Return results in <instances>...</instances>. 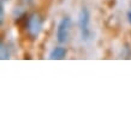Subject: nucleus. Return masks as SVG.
Wrapping results in <instances>:
<instances>
[{
	"mask_svg": "<svg viewBox=\"0 0 131 131\" xmlns=\"http://www.w3.org/2000/svg\"><path fill=\"white\" fill-rule=\"evenodd\" d=\"M70 28H71V19L69 17H64L63 19L60 20V23L58 24V28H57V40H58V42L64 43V42L68 41Z\"/></svg>",
	"mask_w": 131,
	"mask_h": 131,
	"instance_id": "nucleus-3",
	"label": "nucleus"
},
{
	"mask_svg": "<svg viewBox=\"0 0 131 131\" xmlns=\"http://www.w3.org/2000/svg\"><path fill=\"white\" fill-rule=\"evenodd\" d=\"M127 17H129V20H130V23H131V11L129 12V15H127Z\"/></svg>",
	"mask_w": 131,
	"mask_h": 131,
	"instance_id": "nucleus-7",
	"label": "nucleus"
},
{
	"mask_svg": "<svg viewBox=\"0 0 131 131\" xmlns=\"http://www.w3.org/2000/svg\"><path fill=\"white\" fill-rule=\"evenodd\" d=\"M43 25V19L39 13H32L27 19V31L31 39H36L40 35Z\"/></svg>",
	"mask_w": 131,
	"mask_h": 131,
	"instance_id": "nucleus-1",
	"label": "nucleus"
},
{
	"mask_svg": "<svg viewBox=\"0 0 131 131\" xmlns=\"http://www.w3.org/2000/svg\"><path fill=\"white\" fill-rule=\"evenodd\" d=\"M10 58V51H8V46L1 42V59L3 60H6Z\"/></svg>",
	"mask_w": 131,
	"mask_h": 131,
	"instance_id": "nucleus-5",
	"label": "nucleus"
},
{
	"mask_svg": "<svg viewBox=\"0 0 131 131\" xmlns=\"http://www.w3.org/2000/svg\"><path fill=\"white\" fill-rule=\"evenodd\" d=\"M89 23H90V13L87 7H82L78 15V27H80L81 34H82V39L88 40L89 35H90V30H89Z\"/></svg>",
	"mask_w": 131,
	"mask_h": 131,
	"instance_id": "nucleus-2",
	"label": "nucleus"
},
{
	"mask_svg": "<svg viewBox=\"0 0 131 131\" xmlns=\"http://www.w3.org/2000/svg\"><path fill=\"white\" fill-rule=\"evenodd\" d=\"M66 56V48L65 47H56L49 54V59L52 60H60L64 59Z\"/></svg>",
	"mask_w": 131,
	"mask_h": 131,
	"instance_id": "nucleus-4",
	"label": "nucleus"
},
{
	"mask_svg": "<svg viewBox=\"0 0 131 131\" xmlns=\"http://www.w3.org/2000/svg\"><path fill=\"white\" fill-rule=\"evenodd\" d=\"M0 22L1 24L4 22V0L1 1V6H0Z\"/></svg>",
	"mask_w": 131,
	"mask_h": 131,
	"instance_id": "nucleus-6",
	"label": "nucleus"
}]
</instances>
